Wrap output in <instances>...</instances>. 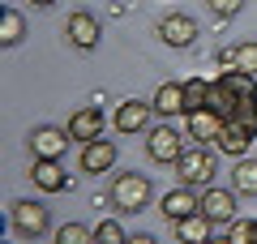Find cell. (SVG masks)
Segmentation results:
<instances>
[{
    "instance_id": "cell-28",
    "label": "cell",
    "mask_w": 257,
    "mask_h": 244,
    "mask_svg": "<svg viewBox=\"0 0 257 244\" xmlns=\"http://www.w3.org/2000/svg\"><path fill=\"white\" fill-rule=\"evenodd\" d=\"M30 5H39V9H52V5H60V0H30Z\"/></svg>"
},
{
    "instance_id": "cell-7",
    "label": "cell",
    "mask_w": 257,
    "mask_h": 244,
    "mask_svg": "<svg viewBox=\"0 0 257 244\" xmlns=\"http://www.w3.org/2000/svg\"><path fill=\"white\" fill-rule=\"evenodd\" d=\"M236 197H240V193L236 189H214V184H206V193H202V214L206 218H210V223L214 227H219V223H236Z\"/></svg>"
},
{
    "instance_id": "cell-2",
    "label": "cell",
    "mask_w": 257,
    "mask_h": 244,
    "mask_svg": "<svg viewBox=\"0 0 257 244\" xmlns=\"http://www.w3.org/2000/svg\"><path fill=\"white\" fill-rule=\"evenodd\" d=\"M150 197H155V184L142 172H124V176L111 180V206L124 210V214H142L150 206Z\"/></svg>"
},
{
    "instance_id": "cell-12",
    "label": "cell",
    "mask_w": 257,
    "mask_h": 244,
    "mask_svg": "<svg viewBox=\"0 0 257 244\" xmlns=\"http://www.w3.org/2000/svg\"><path fill=\"white\" fill-rule=\"evenodd\" d=\"M30 180H35L39 193H64L69 184H73L69 176H64L60 159H35V163H30Z\"/></svg>"
},
{
    "instance_id": "cell-23",
    "label": "cell",
    "mask_w": 257,
    "mask_h": 244,
    "mask_svg": "<svg viewBox=\"0 0 257 244\" xmlns=\"http://www.w3.org/2000/svg\"><path fill=\"white\" fill-rule=\"evenodd\" d=\"M94 244H128L124 227H120V218H103L99 227H94Z\"/></svg>"
},
{
    "instance_id": "cell-6",
    "label": "cell",
    "mask_w": 257,
    "mask_h": 244,
    "mask_svg": "<svg viewBox=\"0 0 257 244\" xmlns=\"http://www.w3.org/2000/svg\"><path fill=\"white\" fill-rule=\"evenodd\" d=\"M73 142L69 137V129H56V125H39L35 133L26 137V150L35 154V159H64V146Z\"/></svg>"
},
{
    "instance_id": "cell-16",
    "label": "cell",
    "mask_w": 257,
    "mask_h": 244,
    "mask_svg": "<svg viewBox=\"0 0 257 244\" xmlns=\"http://www.w3.org/2000/svg\"><path fill=\"white\" fill-rule=\"evenodd\" d=\"M253 142H257V133H253V129L236 125V120H223V133H219V142H214V146H219L223 154H231V159H244Z\"/></svg>"
},
{
    "instance_id": "cell-11",
    "label": "cell",
    "mask_w": 257,
    "mask_h": 244,
    "mask_svg": "<svg viewBox=\"0 0 257 244\" xmlns=\"http://www.w3.org/2000/svg\"><path fill=\"white\" fill-rule=\"evenodd\" d=\"M159 39H163L167 47H193L202 39V30H197V22H193L189 13H167V18L159 22Z\"/></svg>"
},
{
    "instance_id": "cell-26",
    "label": "cell",
    "mask_w": 257,
    "mask_h": 244,
    "mask_svg": "<svg viewBox=\"0 0 257 244\" xmlns=\"http://www.w3.org/2000/svg\"><path fill=\"white\" fill-rule=\"evenodd\" d=\"M219 64H223V69H236V47H223V52H219Z\"/></svg>"
},
{
    "instance_id": "cell-5",
    "label": "cell",
    "mask_w": 257,
    "mask_h": 244,
    "mask_svg": "<svg viewBox=\"0 0 257 244\" xmlns=\"http://www.w3.org/2000/svg\"><path fill=\"white\" fill-rule=\"evenodd\" d=\"M146 154H150L155 163L176 167V159L184 154V137L176 133L172 125H150V129H146Z\"/></svg>"
},
{
    "instance_id": "cell-1",
    "label": "cell",
    "mask_w": 257,
    "mask_h": 244,
    "mask_svg": "<svg viewBox=\"0 0 257 244\" xmlns=\"http://www.w3.org/2000/svg\"><path fill=\"white\" fill-rule=\"evenodd\" d=\"M257 99V73H240V69H223L219 77L210 81V99H206V107L219 111L223 120H231L244 103Z\"/></svg>"
},
{
    "instance_id": "cell-4",
    "label": "cell",
    "mask_w": 257,
    "mask_h": 244,
    "mask_svg": "<svg viewBox=\"0 0 257 244\" xmlns=\"http://www.w3.org/2000/svg\"><path fill=\"white\" fill-rule=\"evenodd\" d=\"M176 180L180 184H210L214 180V150L210 146H184V154L176 159Z\"/></svg>"
},
{
    "instance_id": "cell-24",
    "label": "cell",
    "mask_w": 257,
    "mask_h": 244,
    "mask_svg": "<svg viewBox=\"0 0 257 244\" xmlns=\"http://www.w3.org/2000/svg\"><path fill=\"white\" fill-rule=\"evenodd\" d=\"M236 69L240 73H257V43H236Z\"/></svg>"
},
{
    "instance_id": "cell-20",
    "label": "cell",
    "mask_w": 257,
    "mask_h": 244,
    "mask_svg": "<svg viewBox=\"0 0 257 244\" xmlns=\"http://www.w3.org/2000/svg\"><path fill=\"white\" fill-rule=\"evenodd\" d=\"M231 189L240 197H257V159H240L231 172Z\"/></svg>"
},
{
    "instance_id": "cell-17",
    "label": "cell",
    "mask_w": 257,
    "mask_h": 244,
    "mask_svg": "<svg viewBox=\"0 0 257 244\" xmlns=\"http://www.w3.org/2000/svg\"><path fill=\"white\" fill-rule=\"evenodd\" d=\"M150 103H155V116H184V81H159Z\"/></svg>"
},
{
    "instance_id": "cell-21",
    "label": "cell",
    "mask_w": 257,
    "mask_h": 244,
    "mask_svg": "<svg viewBox=\"0 0 257 244\" xmlns=\"http://www.w3.org/2000/svg\"><path fill=\"white\" fill-rule=\"evenodd\" d=\"M206 99H210V81L206 77H189L184 81V116H189V111H202Z\"/></svg>"
},
{
    "instance_id": "cell-25",
    "label": "cell",
    "mask_w": 257,
    "mask_h": 244,
    "mask_svg": "<svg viewBox=\"0 0 257 244\" xmlns=\"http://www.w3.org/2000/svg\"><path fill=\"white\" fill-rule=\"evenodd\" d=\"M206 5H210L219 18H236V13L244 9V0H206Z\"/></svg>"
},
{
    "instance_id": "cell-15",
    "label": "cell",
    "mask_w": 257,
    "mask_h": 244,
    "mask_svg": "<svg viewBox=\"0 0 257 244\" xmlns=\"http://www.w3.org/2000/svg\"><path fill=\"white\" fill-rule=\"evenodd\" d=\"M64 129H69V137L82 142V146H86V142H99V137H103V111H99V107H77Z\"/></svg>"
},
{
    "instance_id": "cell-8",
    "label": "cell",
    "mask_w": 257,
    "mask_h": 244,
    "mask_svg": "<svg viewBox=\"0 0 257 244\" xmlns=\"http://www.w3.org/2000/svg\"><path fill=\"white\" fill-rule=\"evenodd\" d=\"M219 133H223V116L219 111L202 107V111H189V116H184V137H189L193 146H214Z\"/></svg>"
},
{
    "instance_id": "cell-22",
    "label": "cell",
    "mask_w": 257,
    "mask_h": 244,
    "mask_svg": "<svg viewBox=\"0 0 257 244\" xmlns=\"http://www.w3.org/2000/svg\"><path fill=\"white\" fill-rule=\"evenodd\" d=\"M56 244H94V231L86 223H60L56 227Z\"/></svg>"
},
{
    "instance_id": "cell-9",
    "label": "cell",
    "mask_w": 257,
    "mask_h": 244,
    "mask_svg": "<svg viewBox=\"0 0 257 244\" xmlns=\"http://www.w3.org/2000/svg\"><path fill=\"white\" fill-rule=\"evenodd\" d=\"M150 116H155V103H142V99H124L116 107V116H111V125H116V133H146L150 129Z\"/></svg>"
},
{
    "instance_id": "cell-14",
    "label": "cell",
    "mask_w": 257,
    "mask_h": 244,
    "mask_svg": "<svg viewBox=\"0 0 257 244\" xmlns=\"http://www.w3.org/2000/svg\"><path fill=\"white\" fill-rule=\"evenodd\" d=\"M163 218L167 223H180V218H189V214H197L202 210V197L189 189V184H180V189H172V193H163Z\"/></svg>"
},
{
    "instance_id": "cell-18",
    "label": "cell",
    "mask_w": 257,
    "mask_h": 244,
    "mask_svg": "<svg viewBox=\"0 0 257 244\" xmlns=\"http://www.w3.org/2000/svg\"><path fill=\"white\" fill-rule=\"evenodd\" d=\"M176 227V240L180 244H210V235H214V223L197 210V214H189V218H180V223H172Z\"/></svg>"
},
{
    "instance_id": "cell-13",
    "label": "cell",
    "mask_w": 257,
    "mask_h": 244,
    "mask_svg": "<svg viewBox=\"0 0 257 244\" xmlns=\"http://www.w3.org/2000/svg\"><path fill=\"white\" fill-rule=\"evenodd\" d=\"M116 142H107V137H99V142H86L82 146V172L86 176H103L116 167Z\"/></svg>"
},
{
    "instance_id": "cell-19",
    "label": "cell",
    "mask_w": 257,
    "mask_h": 244,
    "mask_svg": "<svg viewBox=\"0 0 257 244\" xmlns=\"http://www.w3.org/2000/svg\"><path fill=\"white\" fill-rule=\"evenodd\" d=\"M26 39V18H22L13 5H5V18H0V43L5 47H18Z\"/></svg>"
},
{
    "instance_id": "cell-29",
    "label": "cell",
    "mask_w": 257,
    "mask_h": 244,
    "mask_svg": "<svg viewBox=\"0 0 257 244\" xmlns=\"http://www.w3.org/2000/svg\"><path fill=\"white\" fill-rule=\"evenodd\" d=\"M210 244H231V235H210Z\"/></svg>"
},
{
    "instance_id": "cell-27",
    "label": "cell",
    "mask_w": 257,
    "mask_h": 244,
    "mask_svg": "<svg viewBox=\"0 0 257 244\" xmlns=\"http://www.w3.org/2000/svg\"><path fill=\"white\" fill-rule=\"evenodd\" d=\"M128 244H159L155 235H146V231H138V235H128Z\"/></svg>"
},
{
    "instance_id": "cell-3",
    "label": "cell",
    "mask_w": 257,
    "mask_h": 244,
    "mask_svg": "<svg viewBox=\"0 0 257 244\" xmlns=\"http://www.w3.org/2000/svg\"><path fill=\"white\" fill-rule=\"evenodd\" d=\"M9 227H13V235L18 240H43L47 235V227H52V214H47V206L43 201H13V210H9Z\"/></svg>"
},
{
    "instance_id": "cell-10",
    "label": "cell",
    "mask_w": 257,
    "mask_h": 244,
    "mask_svg": "<svg viewBox=\"0 0 257 244\" xmlns=\"http://www.w3.org/2000/svg\"><path fill=\"white\" fill-rule=\"evenodd\" d=\"M64 35H69V43L73 47H82V52H94L99 47V39H103V26H99V18L94 13H69V22H64Z\"/></svg>"
}]
</instances>
